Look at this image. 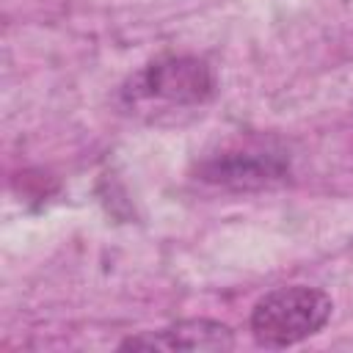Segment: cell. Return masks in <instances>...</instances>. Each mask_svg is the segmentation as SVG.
Returning a JSON list of instances; mask_svg holds the SVG:
<instances>
[{
    "instance_id": "4",
    "label": "cell",
    "mask_w": 353,
    "mask_h": 353,
    "mask_svg": "<svg viewBox=\"0 0 353 353\" xmlns=\"http://www.w3.org/2000/svg\"><path fill=\"white\" fill-rule=\"evenodd\" d=\"M121 350H196V353H223L234 347V334L221 320L193 317L165 325L160 331H143L119 345Z\"/></svg>"
},
{
    "instance_id": "2",
    "label": "cell",
    "mask_w": 353,
    "mask_h": 353,
    "mask_svg": "<svg viewBox=\"0 0 353 353\" xmlns=\"http://www.w3.org/2000/svg\"><path fill=\"white\" fill-rule=\"evenodd\" d=\"M215 77L201 58L190 55H165L146 63L124 85V99L130 105H201L212 97Z\"/></svg>"
},
{
    "instance_id": "1",
    "label": "cell",
    "mask_w": 353,
    "mask_h": 353,
    "mask_svg": "<svg viewBox=\"0 0 353 353\" xmlns=\"http://www.w3.org/2000/svg\"><path fill=\"white\" fill-rule=\"evenodd\" d=\"M331 298L306 284L279 287L262 295L251 309V334L262 347H290L314 336L331 317Z\"/></svg>"
},
{
    "instance_id": "3",
    "label": "cell",
    "mask_w": 353,
    "mask_h": 353,
    "mask_svg": "<svg viewBox=\"0 0 353 353\" xmlns=\"http://www.w3.org/2000/svg\"><path fill=\"white\" fill-rule=\"evenodd\" d=\"M290 171L287 154L270 143H243L226 146L215 154H207L199 163V176L204 182L229 188V190H259L281 182Z\"/></svg>"
}]
</instances>
